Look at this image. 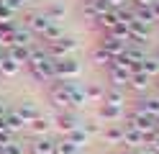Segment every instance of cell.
Instances as JSON below:
<instances>
[{
	"instance_id": "603a6c76",
	"label": "cell",
	"mask_w": 159,
	"mask_h": 154,
	"mask_svg": "<svg viewBox=\"0 0 159 154\" xmlns=\"http://www.w3.org/2000/svg\"><path fill=\"white\" fill-rule=\"evenodd\" d=\"M0 72H3V75H8V77H13V75H18V72H21V64H18V62H13L11 57H5L3 62H0Z\"/></svg>"
},
{
	"instance_id": "6da1fadb",
	"label": "cell",
	"mask_w": 159,
	"mask_h": 154,
	"mask_svg": "<svg viewBox=\"0 0 159 154\" xmlns=\"http://www.w3.org/2000/svg\"><path fill=\"white\" fill-rule=\"evenodd\" d=\"M80 75H82V64L75 57L54 59V77L57 80H77Z\"/></svg>"
},
{
	"instance_id": "cb8c5ba5",
	"label": "cell",
	"mask_w": 159,
	"mask_h": 154,
	"mask_svg": "<svg viewBox=\"0 0 159 154\" xmlns=\"http://www.w3.org/2000/svg\"><path fill=\"white\" fill-rule=\"evenodd\" d=\"M93 62H95L98 67H105V69H108V67H113V62H116V59H113L111 54H108V51H103V49H98L95 54H93Z\"/></svg>"
},
{
	"instance_id": "4fadbf2b",
	"label": "cell",
	"mask_w": 159,
	"mask_h": 154,
	"mask_svg": "<svg viewBox=\"0 0 159 154\" xmlns=\"http://www.w3.org/2000/svg\"><path fill=\"white\" fill-rule=\"evenodd\" d=\"M54 144L57 139L52 136H36V141L31 144V154H54Z\"/></svg>"
},
{
	"instance_id": "484cf974",
	"label": "cell",
	"mask_w": 159,
	"mask_h": 154,
	"mask_svg": "<svg viewBox=\"0 0 159 154\" xmlns=\"http://www.w3.org/2000/svg\"><path fill=\"white\" fill-rule=\"evenodd\" d=\"M3 154H26V147H23V144L21 141H8L5 144V147H3Z\"/></svg>"
},
{
	"instance_id": "ba28073f",
	"label": "cell",
	"mask_w": 159,
	"mask_h": 154,
	"mask_svg": "<svg viewBox=\"0 0 159 154\" xmlns=\"http://www.w3.org/2000/svg\"><path fill=\"white\" fill-rule=\"evenodd\" d=\"M16 113L26 121V126H28V123H31L34 118L41 116V108H39L34 100H21V103H18V108H16Z\"/></svg>"
},
{
	"instance_id": "52a82bcc",
	"label": "cell",
	"mask_w": 159,
	"mask_h": 154,
	"mask_svg": "<svg viewBox=\"0 0 159 154\" xmlns=\"http://www.w3.org/2000/svg\"><path fill=\"white\" fill-rule=\"evenodd\" d=\"M108 80H111V87H128L131 72H126L123 67H118L113 62V67H108Z\"/></svg>"
},
{
	"instance_id": "4dcf8cb0",
	"label": "cell",
	"mask_w": 159,
	"mask_h": 154,
	"mask_svg": "<svg viewBox=\"0 0 159 154\" xmlns=\"http://www.w3.org/2000/svg\"><path fill=\"white\" fill-rule=\"evenodd\" d=\"M3 59H5V51H0V62H3Z\"/></svg>"
},
{
	"instance_id": "e0dca14e",
	"label": "cell",
	"mask_w": 159,
	"mask_h": 154,
	"mask_svg": "<svg viewBox=\"0 0 159 154\" xmlns=\"http://www.w3.org/2000/svg\"><path fill=\"white\" fill-rule=\"evenodd\" d=\"M139 69L154 80V77H159V59L157 57H144L141 62H139Z\"/></svg>"
},
{
	"instance_id": "9c48e42d",
	"label": "cell",
	"mask_w": 159,
	"mask_h": 154,
	"mask_svg": "<svg viewBox=\"0 0 159 154\" xmlns=\"http://www.w3.org/2000/svg\"><path fill=\"white\" fill-rule=\"evenodd\" d=\"M121 144H126V149H141V147H146V136L141 131H136V128L123 126V141Z\"/></svg>"
},
{
	"instance_id": "1f68e13d",
	"label": "cell",
	"mask_w": 159,
	"mask_h": 154,
	"mask_svg": "<svg viewBox=\"0 0 159 154\" xmlns=\"http://www.w3.org/2000/svg\"><path fill=\"white\" fill-rule=\"evenodd\" d=\"M0 154H3V147H0Z\"/></svg>"
},
{
	"instance_id": "8992f818",
	"label": "cell",
	"mask_w": 159,
	"mask_h": 154,
	"mask_svg": "<svg viewBox=\"0 0 159 154\" xmlns=\"http://www.w3.org/2000/svg\"><path fill=\"white\" fill-rule=\"evenodd\" d=\"M52 23H57V21H52L46 13H31V16H28V23H26V28L31 31V34H39V36H41V34H44V31H46L49 26H52Z\"/></svg>"
},
{
	"instance_id": "7c38bea8",
	"label": "cell",
	"mask_w": 159,
	"mask_h": 154,
	"mask_svg": "<svg viewBox=\"0 0 159 154\" xmlns=\"http://www.w3.org/2000/svg\"><path fill=\"white\" fill-rule=\"evenodd\" d=\"M100 49L103 51H108L113 59H118L123 54V49H126V44L123 41H118V39H113V36H103V41H100Z\"/></svg>"
},
{
	"instance_id": "7402d4cb",
	"label": "cell",
	"mask_w": 159,
	"mask_h": 154,
	"mask_svg": "<svg viewBox=\"0 0 159 154\" xmlns=\"http://www.w3.org/2000/svg\"><path fill=\"white\" fill-rule=\"evenodd\" d=\"M62 36H64V31H62V26H59V23H52V26H49L44 34H41V39L46 41V44H52V41L62 39Z\"/></svg>"
},
{
	"instance_id": "ac0fdd59",
	"label": "cell",
	"mask_w": 159,
	"mask_h": 154,
	"mask_svg": "<svg viewBox=\"0 0 159 154\" xmlns=\"http://www.w3.org/2000/svg\"><path fill=\"white\" fill-rule=\"evenodd\" d=\"M64 139H67V141H72L77 149H82V147H87V144H90V136H87V133L80 128V126H77V128H72L69 133H64Z\"/></svg>"
},
{
	"instance_id": "5b68a950",
	"label": "cell",
	"mask_w": 159,
	"mask_h": 154,
	"mask_svg": "<svg viewBox=\"0 0 159 154\" xmlns=\"http://www.w3.org/2000/svg\"><path fill=\"white\" fill-rule=\"evenodd\" d=\"M54 123H57V128L62 131V133H69L72 128H77L82 121H80V118L75 116L72 110H59L57 116H54Z\"/></svg>"
},
{
	"instance_id": "83f0119b",
	"label": "cell",
	"mask_w": 159,
	"mask_h": 154,
	"mask_svg": "<svg viewBox=\"0 0 159 154\" xmlns=\"http://www.w3.org/2000/svg\"><path fill=\"white\" fill-rule=\"evenodd\" d=\"M134 3H136V8H152L157 0H134Z\"/></svg>"
},
{
	"instance_id": "2e32d148",
	"label": "cell",
	"mask_w": 159,
	"mask_h": 154,
	"mask_svg": "<svg viewBox=\"0 0 159 154\" xmlns=\"http://www.w3.org/2000/svg\"><path fill=\"white\" fill-rule=\"evenodd\" d=\"M49 126H52V121H49L46 116H39V118H34L31 123H28V131L34 133V136H46V131H49Z\"/></svg>"
},
{
	"instance_id": "7a4b0ae2",
	"label": "cell",
	"mask_w": 159,
	"mask_h": 154,
	"mask_svg": "<svg viewBox=\"0 0 159 154\" xmlns=\"http://www.w3.org/2000/svg\"><path fill=\"white\" fill-rule=\"evenodd\" d=\"M123 126H126V128H136V131H141L144 136H146V133L157 131V118L136 108L134 113H128V118H126V123H123Z\"/></svg>"
},
{
	"instance_id": "f1b7e54d",
	"label": "cell",
	"mask_w": 159,
	"mask_h": 154,
	"mask_svg": "<svg viewBox=\"0 0 159 154\" xmlns=\"http://www.w3.org/2000/svg\"><path fill=\"white\" fill-rule=\"evenodd\" d=\"M134 154H154L152 149H149V147H141V149H131Z\"/></svg>"
},
{
	"instance_id": "8fae6325",
	"label": "cell",
	"mask_w": 159,
	"mask_h": 154,
	"mask_svg": "<svg viewBox=\"0 0 159 154\" xmlns=\"http://www.w3.org/2000/svg\"><path fill=\"white\" fill-rule=\"evenodd\" d=\"M100 136L108 144H121L123 141V123H108V126L100 131Z\"/></svg>"
},
{
	"instance_id": "ffe728a7",
	"label": "cell",
	"mask_w": 159,
	"mask_h": 154,
	"mask_svg": "<svg viewBox=\"0 0 159 154\" xmlns=\"http://www.w3.org/2000/svg\"><path fill=\"white\" fill-rule=\"evenodd\" d=\"M139 110L149 113V116H159V98H141L139 100Z\"/></svg>"
},
{
	"instance_id": "44dd1931",
	"label": "cell",
	"mask_w": 159,
	"mask_h": 154,
	"mask_svg": "<svg viewBox=\"0 0 159 154\" xmlns=\"http://www.w3.org/2000/svg\"><path fill=\"white\" fill-rule=\"evenodd\" d=\"M54 154H80V149L75 147L72 141H67L62 136V139H57V144H54Z\"/></svg>"
},
{
	"instance_id": "d4e9b609",
	"label": "cell",
	"mask_w": 159,
	"mask_h": 154,
	"mask_svg": "<svg viewBox=\"0 0 159 154\" xmlns=\"http://www.w3.org/2000/svg\"><path fill=\"white\" fill-rule=\"evenodd\" d=\"M80 128H82L87 136H100V131H103L98 121H82V123H80Z\"/></svg>"
},
{
	"instance_id": "d6a6232c",
	"label": "cell",
	"mask_w": 159,
	"mask_h": 154,
	"mask_svg": "<svg viewBox=\"0 0 159 154\" xmlns=\"http://www.w3.org/2000/svg\"><path fill=\"white\" fill-rule=\"evenodd\" d=\"M157 59H159V51H157Z\"/></svg>"
},
{
	"instance_id": "3957f363",
	"label": "cell",
	"mask_w": 159,
	"mask_h": 154,
	"mask_svg": "<svg viewBox=\"0 0 159 154\" xmlns=\"http://www.w3.org/2000/svg\"><path fill=\"white\" fill-rule=\"evenodd\" d=\"M80 49V44L72 39V36H62V39H57L52 41V44H46V51H49V57L52 59H62V57H72L75 51Z\"/></svg>"
},
{
	"instance_id": "9a60e30c",
	"label": "cell",
	"mask_w": 159,
	"mask_h": 154,
	"mask_svg": "<svg viewBox=\"0 0 159 154\" xmlns=\"http://www.w3.org/2000/svg\"><path fill=\"white\" fill-rule=\"evenodd\" d=\"M105 98V87L98 85V82H90L85 85V103H103Z\"/></svg>"
},
{
	"instance_id": "277c9868",
	"label": "cell",
	"mask_w": 159,
	"mask_h": 154,
	"mask_svg": "<svg viewBox=\"0 0 159 154\" xmlns=\"http://www.w3.org/2000/svg\"><path fill=\"white\" fill-rule=\"evenodd\" d=\"M126 116V108H118V105H111V103H103L98 108V118L105 121V123H121Z\"/></svg>"
},
{
	"instance_id": "5bb4252c",
	"label": "cell",
	"mask_w": 159,
	"mask_h": 154,
	"mask_svg": "<svg viewBox=\"0 0 159 154\" xmlns=\"http://www.w3.org/2000/svg\"><path fill=\"white\" fill-rule=\"evenodd\" d=\"M103 103H111V105L123 108V105H126V92H123V87H105Z\"/></svg>"
},
{
	"instance_id": "f546056e",
	"label": "cell",
	"mask_w": 159,
	"mask_h": 154,
	"mask_svg": "<svg viewBox=\"0 0 159 154\" xmlns=\"http://www.w3.org/2000/svg\"><path fill=\"white\" fill-rule=\"evenodd\" d=\"M5 113H8V105H5V100H3V98H0V118H3V116H5Z\"/></svg>"
},
{
	"instance_id": "d6986e66",
	"label": "cell",
	"mask_w": 159,
	"mask_h": 154,
	"mask_svg": "<svg viewBox=\"0 0 159 154\" xmlns=\"http://www.w3.org/2000/svg\"><path fill=\"white\" fill-rule=\"evenodd\" d=\"M149 82H152V77L144 75V72L139 69V72H134V75H131V80H128V87H134V90H146Z\"/></svg>"
},
{
	"instance_id": "30bf717a",
	"label": "cell",
	"mask_w": 159,
	"mask_h": 154,
	"mask_svg": "<svg viewBox=\"0 0 159 154\" xmlns=\"http://www.w3.org/2000/svg\"><path fill=\"white\" fill-rule=\"evenodd\" d=\"M3 123H5V131L11 133V136H16L18 131H23V128H26V121L18 116L16 110H8L5 116H3Z\"/></svg>"
},
{
	"instance_id": "4316f807",
	"label": "cell",
	"mask_w": 159,
	"mask_h": 154,
	"mask_svg": "<svg viewBox=\"0 0 159 154\" xmlns=\"http://www.w3.org/2000/svg\"><path fill=\"white\" fill-rule=\"evenodd\" d=\"M44 13H46L49 18H52V21H59V18L64 16V8H62V5H49V8L44 10Z\"/></svg>"
}]
</instances>
